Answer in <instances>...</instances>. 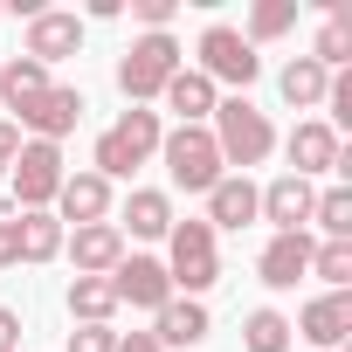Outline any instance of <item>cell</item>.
Masks as SVG:
<instances>
[{
    "label": "cell",
    "mask_w": 352,
    "mask_h": 352,
    "mask_svg": "<svg viewBox=\"0 0 352 352\" xmlns=\"http://www.w3.org/2000/svg\"><path fill=\"white\" fill-rule=\"evenodd\" d=\"M166 276H173V297H201L221 283V249H214V228L208 221H173L166 235Z\"/></svg>",
    "instance_id": "obj_1"
},
{
    "label": "cell",
    "mask_w": 352,
    "mask_h": 352,
    "mask_svg": "<svg viewBox=\"0 0 352 352\" xmlns=\"http://www.w3.org/2000/svg\"><path fill=\"white\" fill-rule=\"evenodd\" d=\"M214 152H221V166H263L270 152H276V131H270V118L249 104V97H228V104H214Z\"/></svg>",
    "instance_id": "obj_2"
},
{
    "label": "cell",
    "mask_w": 352,
    "mask_h": 352,
    "mask_svg": "<svg viewBox=\"0 0 352 352\" xmlns=\"http://www.w3.org/2000/svg\"><path fill=\"white\" fill-rule=\"evenodd\" d=\"M159 138H166V131H159V111H138V104H131V111L97 138V166H90V173H97V180H131V173L159 152Z\"/></svg>",
    "instance_id": "obj_3"
},
{
    "label": "cell",
    "mask_w": 352,
    "mask_h": 352,
    "mask_svg": "<svg viewBox=\"0 0 352 352\" xmlns=\"http://www.w3.org/2000/svg\"><path fill=\"white\" fill-rule=\"evenodd\" d=\"M159 159H166V173H173V187H187V194H208L221 173H228L208 124H173V131L159 138Z\"/></svg>",
    "instance_id": "obj_4"
},
{
    "label": "cell",
    "mask_w": 352,
    "mask_h": 352,
    "mask_svg": "<svg viewBox=\"0 0 352 352\" xmlns=\"http://www.w3.org/2000/svg\"><path fill=\"white\" fill-rule=\"evenodd\" d=\"M173 69H187V63H180V42H173V35H138V42L124 49V63H118V90L145 111V104L173 83Z\"/></svg>",
    "instance_id": "obj_5"
},
{
    "label": "cell",
    "mask_w": 352,
    "mask_h": 352,
    "mask_svg": "<svg viewBox=\"0 0 352 352\" xmlns=\"http://www.w3.org/2000/svg\"><path fill=\"white\" fill-rule=\"evenodd\" d=\"M56 194H63V145L28 138L14 152V214H49Z\"/></svg>",
    "instance_id": "obj_6"
},
{
    "label": "cell",
    "mask_w": 352,
    "mask_h": 352,
    "mask_svg": "<svg viewBox=\"0 0 352 352\" xmlns=\"http://www.w3.org/2000/svg\"><path fill=\"white\" fill-rule=\"evenodd\" d=\"M201 76H208V83H235V90H249V83L263 76V56L242 42V28L214 21V28L201 35Z\"/></svg>",
    "instance_id": "obj_7"
},
{
    "label": "cell",
    "mask_w": 352,
    "mask_h": 352,
    "mask_svg": "<svg viewBox=\"0 0 352 352\" xmlns=\"http://www.w3.org/2000/svg\"><path fill=\"white\" fill-rule=\"evenodd\" d=\"M111 290H118V304H131V311H159V304H173V276H166L159 256H124V263L111 270Z\"/></svg>",
    "instance_id": "obj_8"
},
{
    "label": "cell",
    "mask_w": 352,
    "mask_h": 352,
    "mask_svg": "<svg viewBox=\"0 0 352 352\" xmlns=\"http://www.w3.org/2000/svg\"><path fill=\"white\" fill-rule=\"evenodd\" d=\"M14 118H21V124H28L42 145H63V138L76 131V118H83V90H69V83H49V90H42L28 111H14Z\"/></svg>",
    "instance_id": "obj_9"
},
{
    "label": "cell",
    "mask_w": 352,
    "mask_h": 352,
    "mask_svg": "<svg viewBox=\"0 0 352 352\" xmlns=\"http://www.w3.org/2000/svg\"><path fill=\"white\" fill-rule=\"evenodd\" d=\"M311 180H297V173H276L270 187H256V214L263 221H276V235H297L304 221H311Z\"/></svg>",
    "instance_id": "obj_10"
},
{
    "label": "cell",
    "mask_w": 352,
    "mask_h": 352,
    "mask_svg": "<svg viewBox=\"0 0 352 352\" xmlns=\"http://www.w3.org/2000/svg\"><path fill=\"white\" fill-rule=\"evenodd\" d=\"M283 152H290V173H297V180H311V173H338V159H345V145H338V131H331L324 118H304V124L283 138Z\"/></svg>",
    "instance_id": "obj_11"
},
{
    "label": "cell",
    "mask_w": 352,
    "mask_h": 352,
    "mask_svg": "<svg viewBox=\"0 0 352 352\" xmlns=\"http://www.w3.org/2000/svg\"><path fill=\"white\" fill-rule=\"evenodd\" d=\"M76 49H83V21H76V14L42 8V14L28 21V49H21L28 63H42V69H49V63H63V56H76Z\"/></svg>",
    "instance_id": "obj_12"
},
{
    "label": "cell",
    "mask_w": 352,
    "mask_h": 352,
    "mask_svg": "<svg viewBox=\"0 0 352 352\" xmlns=\"http://www.w3.org/2000/svg\"><path fill=\"white\" fill-rule=\"evenodd\" d=\"M63 249H69L76 276H111V270L124 263V228H118V221H90V228H76Z\"/></svg>",
    "instance_id": "obj_13"
},
{
    "label": "cell",
    "mask_w": 352,
    "mask_h": 352,
    "mask_svg": "<svg viewBox=\"0 0 352 352\" xmlns=\"http://www.w3.org/2000/svg\"><path fill=\"white\" fill-rule=\"evenodd\" d=\"M290 331H304L318 352H324V345H345V338H352V297H345V290L311 297V304L297 311V324H290Z\"/></svg>",
    "instance_id": "obj_14"
},
{
    "label": "cell",
    "mask_w": 352,
    "mask_h": 352,
    "mask_svg": "<svg viewBox=\"0 0 352 352\" xmlns=\"http://www.w3.org/2000/svg\"><path fill=\"white\" fill-rule=\"evenodd\" d=\"M208 338V304L201 297H173L152 311V345L159 352H180V345H201Z\"/></svg>",
    "instance_id": "obj_15"
},
{
    "label": "cell",
    "mask_w": 352,
    "mask_h": 352,
    "mask_svg": "<svg viewBox=\"0 0 352 352\" xmlns=\"http://www.w3.org/2000/svg\"><path fill=\"white\" fill-rule=\"evenodd\" d=\"M111 214V180H97V173H63V194H56V221H104Z\"/></svg>",
    "instance_id": "obj_16"
},
{
    "label": "cell",
    "mask_w": 352,
    "mask_h": 352,
    "mask_svg": "<svg viewBox=\"0 0 352 352\" xmlns=\"http://www.w3.org/2000/svg\"><path fill=\"white\" fill-rule=\"evenodd\" d=\"M256 221V180L249 173H221V180L208 187V228H249Z\"/></svg>",
    "instance_id": "obj_17"
},
{
    "label": "cell",
    "mask_w": 352,
    "mask_h": 352,
    "mask_svg": "<svg viewBox=\"0 0 352 352\" xmlns=\"http://www.w3.org/2000/svg\"><path fill=\"white\" fill-rule=\"evenodd\" d=\"M263 283L270 290H297V276H311V235L297 228V235H270V249H263Z\"/></svg>",
    "instance_id": "obj_18"
},
{
    "label": "cell",
    "mask_w": 352,
    "mask_h": 352,
    "mask_svg": "<svg viewBox=\"0 0 352 352\" xmlns=\"http://www.w3.org/2000/svg\"><path fill=\"white\" fill-rule=\"evenodd\" d=\"M159 97H166V111L180 118V124H208V118H214V104H221V97H214V83H208L201 69H173V83H166Z\"/></svg>",
    "instance_id": "obj_19"
},
{
    "label": "cell",
    "mask_w": 352,
    "mask_h": 352,
    "mask_svg": "<svg viewBox=\"0 0 352 352\" xmlns=\"http://www.w3.org/2000/svg\"><path fill=\"white\" fill-rule=\"evenodd\" d=\"M311 63H318V69H331V76L352 63V0H331V21L318 28V42H311Z\"/></svg>",
    "instance_id": "obj_20"
},
{
    "label": "cell",
    "mask_w": 352,
    "mask_h": 352,
    "mask_svg": "<svg viewBox=\"0 0 352 352\" xmlns=\"http://www.w3.org/2000/svg\"><path fill=\"white\" fill-rule=\"evenodd\" d=\"M124 228H131L138 242L173 235V201H166L159 187H131V201H124Z\"/></svg>",
    "instance_id": "obj_21"
},
{
    "label": "cell",
    "mask_w": 352,
    "mask_h": 352,
    "mask_svg": "<svg viewBox=\"0 0 352 352\" xmlns=\"http://www.w3.org/2000/svg\"><path fill=\"white\" fill-rule=\"evenodd\" d=\"M14 235H21V263H56L69 242V228L56 214H14Z\"/></svg>",
    "instance_id": "obj_22"
},
{
    "label": "cell",
    "mask_w": 352,
    "mask_h": 352,
    "mask_svg": "<svg viewBox=\"0 0 352 352\" xmlns=\"http://www.w3.org/2000/svg\"><path fill=\"white\" fill-rule=\"evenodd\" d=\"M324 83H331V69H318L311 56L283 63V76H276V90H283V104H290V111H311V104H324Z\"/></svg>",
    "instance_id": "obj_23"
},
{
    "label": "cell",
    "mask_w": 352,
    "mask_h": 352,
    "mask_svg": "<svg viewBox=\"0 0 352 352\" xmlns=\"http://www.w3.org/2000/svg\"><path fill=\"white\" fill-rule=\"evenodd\" d=\"M42 90H49V69H42V63H28V56L0 63V104H8V111H28Z\"/></svg>",
    "instance_id": "obj_24"
},
{
    "label": "cell",
    "mask_w": 352,
    "mask_h": 352,
    "mask_svg": "<svg viewBox=\"0 0 352 352\" xmlns=\"http://www.w3.org/2000/svg\"><path fill=\"white\" fill-rule=\"evenodd\" d=\"M111 311H118L111 276H76V283H69V318H76V324H111Z\"/></svg>",
    "instance_id": "obj_25"
},
{
    "label": "cell",
    "mask_w": 352,
    "mask_h": 352,
    "mask_svg": "<svg viewBox=\"0 0 352 352\" xmlns=\"http://www.w3.org/2000/svg\"><path fill=\"white\" fill-rule=\"evenodd\" d=\"M311 221L324 228V242H352V187H324L311 201Z\"/></svg>",
    "instance_id": "obj_26"
},
{
    "label": "cell",
    "mask_w": 352,
    "mask_h": 352,
    "mask_svg": "<svg viewBox=\"0 0 352 352\" xmlns=\"http://www.w3.org/2000/svg\"><path fill=\"white\" fill-rule=\"evenodd\" d=\"M297 28V0H256V8H249V49L256 42H276V35H290Z\"/></svg>",
    "instance_id": "obj_27"
},
{
    "label": "cell",
    "mask_w": 352,
    "mask_h": 352,
    "mask_svg": "<svg viewBox=\"0 0 352 352\" xmlns=\"http://www.w3.org/2000/svg\"><path fill=\"white\" fill-rule=\"evenodd\" d=\"M242 345L249 352H290V318L283 311H249V324H242Z\"/></svg>",
    "instance_id": "obj_28"
},
{
    "label": "cell",
    "mask_w": 352,
    "mask_h": 352,
    "mask_svg": "<svg viewBox=\"0 0 352 352\" xmlns=\"http://www.w3.org/2000/svg\"><path fill=\"white\" fill-rule=\"evenodd\" d=\"M311 276L331 283V290H345L352 283V242H311Z\"/></svg>",
    "instance_id": "obj_29"
},
{
    "label": "cell",
    "mask_w": 352,
    "mask_h": 352,
    "mask_svg": "<svg viewBox=\"0 0 352 352\" xmlns=\"http://www.w3.org/2000/svg\"><path fill=\"white\" fill-rule=\"evenodd\" d=\"M69 352H118V331L111 324H76L69 331Z\"/></svg>",
    "instance_id": "obj_30"
},
{
    "label": "cell",
    "mask_w": 352,
    "mask_h": 352,
    "mask_svg": "<svg viewBox=\"0 0 352 352\" xmlns=\"http://www.w3.org/2000/svg\"><path fill=\"white\" fill-rule=\"evenodd\" d=\"M173 8H180V0H131V14L145 21V35H166V21H173Z\"/></svg>",
    "instance_id": "obj_31"
},
{
    "label": "cell",
    "mask_w": 352,
    "mask_h": 352,
    "mask_svg": "<svg viewBox=\"0 0 352 352\" xmlns=\"http://www.w3.org/2000/svg\"><path fill=\"white\" fill-rule=\"evenodd\" d=\"M21 263V235H14V221H0V270H14Z\"/></svg>",
    "instance_id": "obj_32"
},
{
    "label": "cell",
    "mask_w": 352,
    "mask_h": 352,
    "mask_svg": "<svg viewBox=\"0 0 352 352\" xmlns=\"http://www.w3.org/2000/svg\"><path fill=\"white\" fill-rule=\"evenodd\" d=\"M14 345H21V311L0 304V352H14Z\"/></svg>",
    "instance_id": "obj_33"
},
{
    "label": "cell",
    "mask_w": 352,
    "mask_h": 352,
    "mask_svg": "<svg viewBox=\"0 0 352 352\" xmlns=\"http://www.w3.org/2000/svg\"><path fill=\"white\" fill-rule=\"evenodd\" d=\"M14 152H21V124H0V166H14Z\"/></svg>",
    "instance_id": "obj_34"
},
{
    "label": "cell",
    "mask_w": 352,
    "mask_h": 352,
    "mask_svg": "<svg viewBox=\"0 0 352 352\" xmlns=\"http://www.w3.org/2000/svg\"><path fill=\"white\" fill-rule=\"evenodd\" d=\"M118 352H159V345H152V331H124V338H118Z\"/></svg>",
    "instance_id": "obj_35"
},
{
    "label": "cell",
    "mask_w": 352,
    "mask_h": 352,
    "mask_svg": "<svg viewBox=\"0 0 352 352\" xmlns=\"http://www.w3.org/2000/svg\"><path fill=\"white\" fill-rule=\"evenodd\" d=\"M290 352H297V345H290Z\"/></svg>",
    "instance_id": "obj_36"
}]
</instances>
